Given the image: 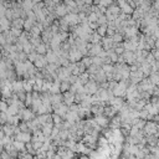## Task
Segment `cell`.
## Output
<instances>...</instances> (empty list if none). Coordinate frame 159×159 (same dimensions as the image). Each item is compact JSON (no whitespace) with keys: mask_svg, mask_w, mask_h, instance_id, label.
<instances>
[{"mask_svg":"<svg viewBox=\"0 0 159 159\" xmlns=\"http://www.w3.org/2000/svg\"><path fill=\"white\" fill-rule=\"evenodd\" d=\"M0 158H1V159H12V157L6 152V150H3L1 154H0Z\"/></svg>","mask_w":159,"mask_h":159,"instance_id":"cell-3","label":"cell"},{"mask_svg":"<svg viewBox=\"0 0 159 159\" xmlns=\"http://www.w3.org/2000/svg\"><path fill=\"white\" fill-rule=\"evenodd\" d=\"M1 152H3V145L0 144V154H1Z\"/></svg>","mask_w":159,"mask_h":159,"instance_id":"cell-5","label":"cell"},{"mask_svg":"<svg viewBox=\"0 0 159 159\" xmlns=\"http://www.w3.org/2000/svg\"><path fill=\"white\" fill-rule=\"evenodd\" d=\"M16 138H18V140L20 142H24V143H26V142H29L31 139L30 134H27V133H18V136H16Z\"/></svg>","mask_w":159,"mask_h":159,"instance_id":"cell-1","label":"cell"},{"mask_svg":"<svg viewBox=\"0 0 159 159\" xmlns=\"http://www.w3.org/2000/svg\"><path fill=\"white\" fill-rule=\"evenodd\" d=\"M0 108H1V111H6V104L5 103H0Z\"/></svg>","mask_w":159,"mask_h":159,"instance_id":"cell-4","label":"cell"},{"mask_svg":"<svg viewBox=\"0 0 159 159\" xmlns=\"http://www.w3.org/2000/svg\"><path fill=\"white\" fill-rule=\"evenodd\" d=\"M14 147L18 149V150H20V152H25V149H26V145H25V143L24 142H20V140H15L14 143Z\"/></svg>","mask_w":159,"mask_h":159,"instance_id":"cell-2","label":"cell"},{"mask_svg":"<svg viewBox=\"0 0 159 159\" xmlns=\"http://www.w3.org/2000/svg\"><path fill=\"white\" fill-rule=\"evenodd\" d=\"M81 159H87V158H86V157H83V158H81Z\"/></svg>","mask_w":159,"mask_h":159,"instance_id":"cell-6","label":"cell"}]
</instances>
